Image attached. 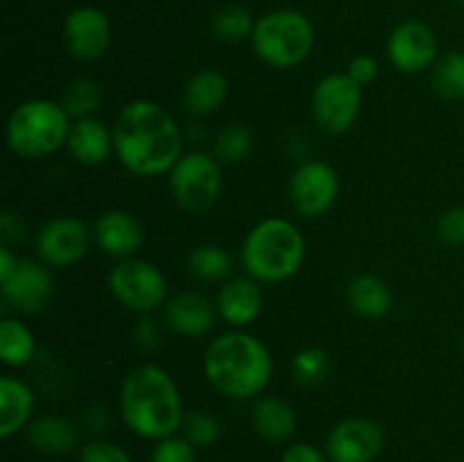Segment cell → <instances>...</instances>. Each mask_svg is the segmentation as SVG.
<instances>
[{
    "label": "cell",
    "instance_id": "cell-1",
    "mask_svg": "<svg viewBox=\"0 0 464 462\" xmlns=\"http://www.w3.org/2000/svg\"><path fill=\"white\" fill-rule=\"evenodd\" d=\"M113 154L136 177L168 175L184 154V131L168 109L131 100L113 120Z\"/></svg>",
    "mask_w": 464,
    "mask_h": 462
},
{
    "label": "cell",
    "instance_id": "cell-2",
    "mask_svg": "<svg viewBox=\"0 0 464 462\" xmlns=\"http://www.w3.org/2000/svg\"><path fill=\"white\" fill-rule=\"evenodd\" d=\"M118 408L131 433L154 442L177 435L186 417L179 385L154 362L127 371L118 390Z\"/></svg>",
    "mask_w": 464,
    "mask_h": 462
},
{
    "label": "cell",
    "instance_id": "cell-3",
    "mask_svg": "<svg viewBox=\"0 0 464 462\" xmlns=\"http://www.w3.org/2000/svg\"><path fill=\"white\" fill-rule=\"evenodd\" d=\"M202 370L222 397L247 401L266 392L275 374V361L263 340L245 329H231L204 349Z\"/></svg>",
    "mask_w": 464,
    "mask_h": 462
},
{
    "label": "cell",
    "instance_id": "cell-4",
    "mask_svg": "<svg viewBox=\"0 0 464 462\" xmlns=\"http://www.w3.org/2000/svg\"><path fill=\"white\" fill-rule=\"evenodd\" d=\"M306 258V238L295 222L266 217L256 222L240 245L245 274L258 284H284L293 279Z\"/></svg>",
    "mask_w": 464,
    "mask_h": 462
},
{
    "label": "cell",
    "instance_id": "cell-5",
    "mask_svg": "<svg viewBox=\"0 0 464 462\" xmlns=\"http://www.w3.org/2000/svg\"><path fill=\"white\" fill-rule=\"evenodd\" d=\"M71 125L62 102L32 98L12 109L5 122V140L16 157L44 159L66 148Z\"/></svg>",
    "mask_w": 464,
    "mask_h": 462
},
{
    "label": "cell",
    "instance_id": "cell-6",
    "mask_svg": "<svg viewBox=\"0 0 464 462\" xmlns=\"http://www.w3.org/2000/svg\"><path fill=\"white\" fill-rule=\"evenodd\" d=\"M252 50L266 66L290 71L308 59L315 45V27L297 9H276L256 21Z\"/></svg>",
    "mask_w": 464,
    "mask_h": 462
},
{
    "label": "cell",
    "instance_id": "cell-7",
    "mask_svg": "<svg viewBox=\"0 0 464 462\" xmlns=\"http://www.w3.org/2000/svg\"><path fill=\"white\" fill-rule=\"evenodd\" d=\"M168 186L177 207L190 216H202L216 207L222 190V163L211 152L190 149L168 172Z\"/></svg>",
    "mask_w": 464,
    "mask_h": 462
},
{
    "label": "cell",
    "instance_id": "cell-8",
    "mask_svg": "<svg viewBox=\"0 0 464 462\" xmlns=\"http://www.w3.org/2000/svg\"><path fill=\"white\" fill-rule=\"evenodd\" d=\"M107 285L111 297L136 315H150L166 306L168 279L154 263L145 258H125L109 270Z\"/></svg>",
    "mask_w": 464,
    "mask_h": 462
},
{
    "label": "cell",
    "instance_id": "cell-9",
    "mask_svg": "<svg viewBox=\"0 0 464 462\" xmlns=\"http://www.w3.org/2000/svg\"><path fill=\"white\" fill-rule=\"evenodd\" d=\"M362 109V86L347 72H329L311 95V116L324 134L340 136L353 127Z\"/></svg>",
    "mask_w": 464,
    "mask_h": 462
},
{
    "label": "cell",
    "instance_id": "cell-10",
    "mask_svg": "<svg viewBox=\"0 0 464 462\" xmlns=\"http://www.w3.org/2000/svg\"><path fill=\"white\" fill-rule=\"evenodd\" d=\"M340 193V179L326 161H304L295 168L288 181V199L295 211L306 220H317L334 208Z\"/></svg>",
    "mask_w": 464,
    "mask_h": 462
},
{
    "label": "cell",
    "instance_id": "cell-11",
    "mask_svg": "<svg viewBox=\"0 0 464 462\" xmlns=\"http://www.w3.org/2000/svg\"><path fill=\"white\" fill-rule=\"evenodd\" d=\"M93 229L75 216L50 217L36 231V254L48 267H71L89 254Z\"/></svg>",
    "mask_w": 464,
    "mask_h": 462
},
{
    "label": "cell",
    "instance_id": "cell-12",
    "mask_svg": "<svg viewBox=\"0 0 464 462\" xmlns=\"http://www.w3.org/2000/svg\"><path fill=\"white\" fill-rule=\"evenodd\" d=\"M388 59L399 72L417 75L435 66L440 59V39L424 21H403L390 32Z\"/></svg>",
    "mask_w": 464,
    "mask_h": 462
},
{
    "label": "cell",
    "instance_id": "cell-13",
    "mask_svg": "<svg viewBox=\"0 0 464 462\" xmlns=\"http://www.w3.org/2000/svg\"><path fill=\"white\" fill-rule=\"evenodd\" d=\"M0 294L3 302L21 315L41 313L54 297L53 272L44 261L21 258L14 274L0 281Z\"/></svg>",
    "mask_w": 464,
    "mask_h": 462
},
{
    "label": "cell",
    "instance_id": "cell-14",
    "mask_svg": "<svg viewBox=\"0 0 464 462\" xmlns=\"http://www.w3.org/2000/svg\"><path fill=\"white\" fill-rule=\"evenodd\" d=\"M383 447V428L367 417H347L326 435L329 462H374Z\"/></svg>",
    "mask_w": 464,
    "mask_h": 462
},
{
    "label": "cell",
    "instance_id": "cell-15",
    "mask_svg": "<svg viewBox=\"0 0 464 462\" xmlns=\"http://www.w3.org/2000/svg\"><path fill=\"white\" fill-rule=\"evenodd\" d=\"M63 45L77 62H98L111 45V21L93 5L72 9L63 21Z\"/></svg>",
    "mask_w": 464,
    "mask_h": 462
},
{
    "label": "cell",
    "instance_id": "cell-16",
    "mask_svg": "<svg viewBox=\"0 0 464 462\" xmlns=\"http://www.w3.org/2000/svg\"><path fill=\"white\" fill-rule=\"evenodd\" d=\"M93 243L104 256L116 261L134 258L145 243V229L139 217L122 208L104 211L93 225Z\"/></svg>",
    "mask_w": 464,
    "mask_h": 462
},
{
    "label": "cell",
    "instance_id": "cell-17",
    "mask_svg": "<svg viewBox=\"0 0 464 462\" xmlns=\"http://www.w3.org/2000/svg\"><path fill=\"white\" fill-rule=\"evenodd\" d=\"M216 302L195 290L172 294L163 306V322L168 329L181 338H202L211 333L218 322Z\"/></svg>",
    "mask_w": 464,
    "mask_h": 462
},
{
    "label": "cell",
    "instance_id": "cell-18",
    "mask_svg": "<svg viewBox=\"0 0 464 462\" xmlns=\"http://www.w3.org/2000/svg\"><path fill=\"white\" fill-rule=\"evenodd\" d=\"M218 315L231 329H247L263 311V290L252 276H231L222 281L216 294Z\"/></svg>",
    "mask_w": 464,
    "mask_h": 462
},
{
    "label": "cell",
    "instance_id": "cell-19",
    "mask_svg": "<svg viewBox=\"0 0 464 462\" xmlns=\"http://www.w3.org/2000/svg\"><path fill=\"white\" fill-rule=\"evenodd\" d=\"M66 149L80 166H102L113 154V130L95 116L72 120Z\"/></svg>",
    "mask_w": 464,
    "mask_h": 462
},
{
    "label": "cell",
    "instance_id": "cell-20",
    "mask_svg": "<svg viewBox=\"0 0 464 462\" xmlns=\"http://www.w3.org/2000/svg\"><path fill=\"white\" fill-rule=\"evenodd\" d=\"M229 95V82L216 68H202L188 77L181 91V104L193 118H204L216 113Z\"/></svg>",
    "mask_w": 464,
    "mask_h": 462
},
{
    "label": "cell",
    "instance_id": "cell-21",
    "mask_svg": "<svg viewBox=\"0 0 464 462\" xmlns=\"http://www.w3.org/2000/svg\"><path fill=\"white\" fill-rule=\"evenodd\" d=\"M34 412V392L23 379L0 376V438L7 439L27 428Z\"/></svg>",
    "mask_w": 464,
    "mask_h": 462
},
{
    "label": "cell",
    "instance_id": "cell-22",
    "mask_svg": "<svg viewBox=\"0 0 464 462\" xmlns=\"http://www.w3.org/2000/svg\"><path fill=\"white\" fill-rule=\"evenodd\" d=\"M252 426L254 433L266 442L284 444L297 430V415L285 399L266 394V397H258L254 401Z\"/></svg>",
    "mask_w": 464,
    "mask_h": 462
},
{
    "label": "cell",
    "instance_id": "cell-23",
    "mask_svg": "<svg viewBox=\"0 0 464 462\" xmlns=\"http://www.w3.org/2000/svg\"><path fill=\"white\" fill-rule=\"evenodd\" d=\"M347 303L365 320H381L392 308V290L381 276L356 274L347 285Z\"/></svg>",
    "mask_w": 464,
    "mask_h": 462
},
{
    "label": "cell",
    "instance_id": "cell-24",
    "mask_svg": "<svg viewBox=\"0 0 464 462\" xmlns=\"http://www.w3.org/2000/svg\"><path fill=\"white\" fill-rule=\"evenodd\" d=\"M27 442L48 456H66L77 447V428L59 415H41L27 426Z\"/></svg>",
    "mask_w": 464,
    "mask_h": 462
},
{
    "label": "cell",
    "instance_id": "cell-25",
    "mask_svg": "<svg viewBox=\"0 0 464 462\" xmlns=\"http://www.w3.org/2000/svg\"><path fill=\"white\" fill-rule=\"evenodd\" d=\"M36 338L30 326L18 317L0 322V361L7 367H25L34 361Z\"/></svg>",
    "mask_w": 464,
    "mask_h": 462
},
{
    "label": "cell",
    "instance_id": "cell-26",
    "mask_svg": "<svg viewBox=\"0 0 464 462\" xmlns=\"http://www.w3.org/2000/svg\"><path fill=\"white\" fill-rule=\"evenodd\" d=\"M430 86L435 95L449 102L464 100V53L451 50L447 54H440L435 66L430 68Z\"/></svg>",
    "mask_w": 464,
    "mask_h": 462
},
{
    "label": "cell",
    "instance_id": "cell-27",
    "mask_svg": "<svg viewBox=\"0 0 464 462\" xmlns=\"http://www.w3.org/2000/svg\"><path fill=\"white\" fill-rule=\"evenodd\" d=\"M234 267V258L225 247L213 243L198 245L188 252V270L195 279H202L213 284V281H227Z\"/></svg>",
    "mask_w": 464,
    "mask_h": 462
},
{
    "label": "cell",
    "instance_id": "cell-28",
    "mask_svg": "<svg viewBox=\"0 0 464 462\" xmlns=\"http://www.w3.org/2000/svg\"><path fill=\"white\" fill-rule=\"evenodd\" d=\"M254 149V131L243 122H231L222 127L211 143V154L222 166H234L245 161Z\"/></svg>",
    "mask_w": 464,
    "mask_h": 462
},
{
    "label": "cell",
    "instance_id": "cell-29",
    "mask_svg": "<svg viewBox=\"0 0 464 462\" xmlns=\"http://www.w3.org/2000/svg\"><path fill=\"white\" fill-rule=\"evenodd\" d=\"M102 100L104 91L100 82L91 80V77H77L63 91L62 107L66 109V113L72 120H80V118L93 116L102 107Z\"/></svg>",
    "mask_w": 464,
    "mask_h": 462
},
{
    "label": "cell",
    "instance_id": "cell-30",
    "mask_svg": "<svg viewBox=\"0 0 464 462\" xmlns=\"http://www.w3.org/2000/svg\"><path fill=\"white\" fill-rule=\"evenodd\" d=\"M256 21L252 14L240 5H225L218 9L211 18V32L216 39L225 43H238V41L252 39V32Z\"/></svg>",
    "mask_w": 464,
    "mask_h": 462
},
{
    "label": "cell",
    "instance_id": "cell-31",
    "mask_svg": "<svg viewBox=\"0 0 464 462\" xmlns=\"http://www.w3.org/2000/svg\"><path fill=\"white\" fill-rule=\"evenodd\" d=\"M290 371H293L295 383L304 385V388L320 385L329 374V353L322 347L302 349V351L295 353Z\"/></svg>",
    "mask_w": 464,
    "mask_h": 462
},
{
    "label": "cell",
    "instance_id": "cell-32",
    "mask_svg": "<svg viewBox=\"0 0 464 462\" xmlns=\"http://www.w3.org/2000/svg\"><path fill=\"white\" fill-rule=\"evenodd\" d=\"M181 430H184V438L188 439L195 448L211 447V444H216L222 435L220 419H218L216 415H211L208 410L186 412Z\"/></svg>",
    "mask_w": 464,
    "mask_h": 462
},
{
    "label": "cell",
    "instance_id": "cell-33",
    "mask_svg": "<svg viewBox=\"0 0 464 462\" xmlns=\"http://www.w3.org/2000/svg\"><path fill=\"white\" fill-rule=\"evenodd\" d=\"M435 234L449 247H464V207H451L442 211L435 225Z\"/></svg>",
    "mask_w": 464,
    "mask_h": 462
},
{
    "label": "cell",
    "instance_id": "cell-34",
    "mask_svg": "<svg viewBox=\"0 0 464 462\" xmlns=\"http://www.w3.org/2000/svg\"><path fill=\"white\" fill-rule=\"evenodd\" d=\"M150 462H198V456H195V447L188 439L172 435V438L157 442Z\"/></svg>",
    "mask_w": 464,
    "mask_h": 462
},
{
    "label": "cell",
    "instance_id": "cell-35",
    "mask_svg": "<svg viewBox=\"0 0 464 462\" xmlns=\"http://www.w3.org/2000/svg\"><path fill=\"white\" fill-rule=\"evenodd\" d=\"M80 462H131L130 453L109 439H91L82 447Z\"/></svg>",
    "mask_w": 464,
    "mask_h": 462
},
{
    "label": "cell",
    "instance_id": "cell-36",
    "mask_svg": "<svg viewBox=\"0 0 464 462\" xmlns=\"http://www.w3.org/2000/svg\"><path fill=\"white\" fill-rule=\"evenodd\" d=\"M379 62H376L372 54H358V57H353L347 66V75L352 77L358 86H362V89L374 84L376 77H379Z\"/></svg>",
    "mask_w": 464,
    "mask_h": 462
},
{
    "label": "cell",
    "instance_id": "cell-37",
    "mask_svg": "<svg viewBox=\"0 0 464 462\" xmlns=\"http://www.w3.org/2000/svg\"><path fill=\"white\" fill-rule=\"evenodd\" d=\"M281 462H329L324 451L308 442H293L281 453Z\"/></svg>",
    "mask_w": 464,
    "mask_h": 462
},
{
    "label": "cell",
    "instance_id": "cell-38",
    "mask_svg": "<svg viewBox=\"0 0 464 462\" xmlns=\"http://www.w3.org/2000/svg\"><path fill=\"white\" fill-rule=\"evenodd\" d=\"M136 344H139L143 351H152V349L159 347V324L157 320H152L150 315H143V320L136 324L134 331Z\"/></svg>",
    "mask_w": 464,
    "mask_h": 462
},
{
    "label": "cell",
    "instance_id": "cell-39",
    "mask_svg": "<svg viewBox=\"0 0 464 462\" xmlns=\"http://www.w3.org/2000/svg\"><path fill=\"white\" fill-rule=\"evenodd\" d=\"M0 229H3L5 243H7V240H12V238H21V236H23L21 217H18L14 211H5L3 217H0Z\"/></svg>",
    "mask_w": 464,
    "mask_h": 462
},
{
    "label": "cell",
    "instance_id": "cell-40",
    "mask_svg": "<svg viewBox=\"0 0 464 462\" xmlns=\"http://www.w3.org/2000/svg\"><path fill=\"white\" fill-rule=\"evenodd\" d=\"M18 263H21V258L12 252V247L7 243L0 245V281L9 279L18 267Z\"/></svg>",
    "mask_w": 464,
    "mask_h": 462
},
{
    "label": "cell",
    "instance_id": "cell-41",
    "mask_svg": "<svg viewBox=\"0 0 464 462\" xmlns=\"http://www.w3.org/2000/svg\"><path fill=\"white\" fill-rule=\"evenodd\" d=\"M453 5H460V7H464V0H451Z\"/></svg>",
    "mask_w": 464,
    "mask_h": 462
},
{
    "label": "cell",
    "instance_id": "cell-42",
    "mask_svg": "<svg viewBox=\"0 0 464 462\" xmlns=\"http://www.w3.org/2000/svg\"><path fill=\"white\" fill-rule=\"evenodd\" d=\"M460 347H462V351H464V335H462V342H460Z\"/></svg>",
    "mask_w": 464,
    "mask_h": 462
}]
</instances>
